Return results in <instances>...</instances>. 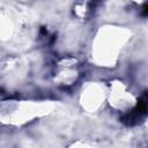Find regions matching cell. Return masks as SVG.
<instances>
[{
  "label": "cell",
  "mask_w": 148,
  "mask_h": 148,
  "mask_svg": "<svg viewBox=\"0 0 148 148\" xmlns=\"http://www.w3.org/2000/svg\"><path fill=\"white\" fill-rule=\"evenodd\" d=\"M147 113V95L143 94L142 97L138 99V103L135 108L127 114H125L121 118V121H124L127 125H135L139 123V120L145 117Z\"/></svg>",
  "instance_id": "1"
},
{
  "label": "cell",
  "mask_w": 148,
  "mask_h": 148,
  "mask_svg": "<svg viewBox=\"0 0 148 148\" xmlns=\"http://www.w3.org/2000/svg\"><path fill=\"white\" fill-rule=\"evenodd\" d=\"M147 8H148V5L145 3V5H143V8H142V9H143V10H142V15H143V16H146V15L148 14V9H147Z\"/></svg>",
  "instance_id": "2"
}]
</instances>
